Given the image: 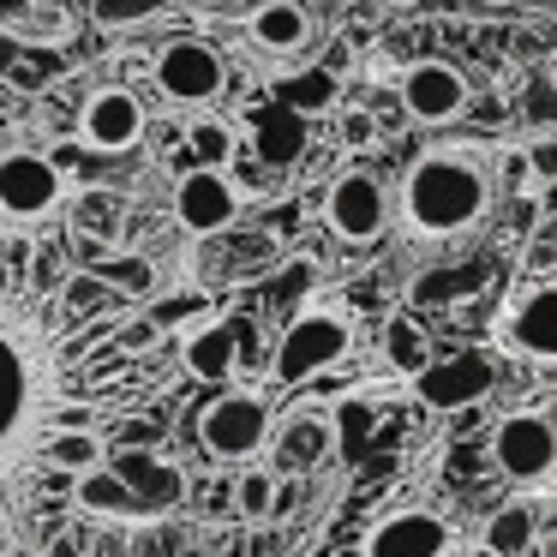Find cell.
Listing matches in <instances>:
<instances>
[{
  "instance_id": "1",
  "label": "cell",
  "mask_w": 557,
  "mask_h": 557,
  "mask_svg": "<svg viewBox=\"0 0 557 557\" xmlns=\"http://www.w3.org/2000/svg\"><path fill=\"white\" fill-rule=\"evenodd\" d=\"M150 324L114 282L0 228V509L30 540L61 528L102 437L150 396Z\"/></svg>"
},
{
  "instance_id": "2",
  "label": "cell",
  "mask_w": 557,
  "mask_h": 557,
  "mask_svg": "<svg viewBox=\"0 0 557 557\" xmlns=\"http://www.w3.org/2000/svg\"><path fill=\"white\" fill-rule=\"evenodd\" d=\"M401 234L408 246L468 240L492 216V162L468 145H432L401 174Z\"/></svg>"
},
{
  "instance_id": "3",
  "label": "cell",
  "mask_w": 557,
  "mask_h": 557,
  "mask_svg": "<svg viewBox=\"0 0 557 557\" xmlns=\"http://www.w3.org/2000/svg\"><path fill=\"white\" fill-rule=\"evenodd\" d=\"M342 354H348V318L336 306H306V312H294V324L276 342V384L282 389L306 384V377L330 372Z\"/></svg>"
},
{
  "instance_id": "4",
  "label": "cell",
  "mask_w": 557,
  "mask_h": 557,
  "mask_svg": "<svg viewBox=\"0 0 557 557\" xmlns=\"http://www.w3.org/2000/svg\"><path fill=\"white\" fill-rule=\"evenodd\" d=\"M270 425H276L270 420V401L258 389H234V396L205 408L198 437H205V456H216V461H252L270 444Z\"/></svg>"
},
{
  "instance_id": "5",
  "label": "cell",
  "mask_w": 557,
  "mask_h": 557,
  "mask_svg": "<svg viewBox=\"0 0 557 557\" xmlns=\"http://www.w3.org/2000/svg\"><path fill=\"white\" fill-rule=\"evenodd\" d=\"M492 461L521 485H540L557 473V425L545 413H509L492 432Z\"/></svg>"
},
{
  "instance_id": "6",
  "label": "cell",
  "mask_w": 557,
  "mask_h": 557,
  "mask_svg": "<svg viewBox=\"0 0 557 557\" xmlns=\"http://www.w3.org/2000/svg\"><path fill=\"white\" fill-rule=\"evenodd\" d=\"M228 85V61H222L210 42H169L157 54V90L169 102H186V109H205V102L222 97Z\"/></svg>"
},
{
  "instance_id": "7",
  "label": "cell",
  "mask_w": 557,
  "mask_h": 557,
  "mask_svg": "<svg viewBox=\"0 0 557 557\" xmlns=\"http://www.w3.org/2000/svg\"><path fill=\"white\" fill-rule=\"evenodd\" d=\"M61 205V162L37 150H7L0 157V210L13 222H37Z\"/></svg>"
},
{
  "instance_id": "8",
  "label": "cell",
  "mask_w": 557,
  "mask_h": 557,
  "mask_svg": "<svg viewBox=\"0 0 557 557\" xmlns=\"http://www.w3.org/2000/svg\"><path fill=\"white\" fill-rule=\"evenodd\" d=\"M504 336L521 360L557 366V282H533L516 294V306H504Z\"/></svg>"
},
{
  "instance_id": "9",
  "label": "cell",
  "mask_w": 557,
  "mask_h": 557,
  "mask_svg": "<svg viewBox=\"0 0 557 557\" xmlns=\"http://www.w3.org/2000/svg\"><path fill=\"white\" fill-rule=\"evenodd\" d=\"M497 384V360L485 348H461L456 360L444 366H425L420 384H413V396L425 401V408H468V401L492 396Z\"/></svg>"
},
{
  "instance_id": "10",
  "label": "cell",
  "mask_w": 557,
  "mask_h": 557,
  "mask_svg": "<svg viewBox=\"0 0 557 557\" xmlns=\"http://www.w3.org/2000/svg\"><path fill=\"white\" fill-rule=\"evenodd\" d=\"M324 216H330V228H336L342 240H377V234L389 228L384 181H372V174H342V181L330 186Z\"/></svg>"
},
{
  "instance_id": "11",
  "label": "cell",
  "mask_w": 557,
  "mask_h": 557,
  "mask_svg": "<svg viewBox=\"0 0 557 557\" xmlns=\"http://www.w3.org/2000/svg\"><path fill=\"white\" fill-rule=\"evenodd\" d=\"M234 210H240V193H234V181L222 169H210V162L174 186V216L193 234H222L234 222Z\"/></svg>"
},
{
  "instance_id": "12",
  "label": "cell",
  "mask_w": 557,
  "mask_h": 557,
  "mask_svg": "<svg viewBox=\"0 0 557 557\" xmlns=\"http://www.w3.org/2000/svg\"><path fill=\"white\" fill-rule=\"evenodd\" d=\"M401 109H408L420 126H444V121H456V114L468 109V78H461L456 66H444V61L413 66V73L401 78Z\"/></svg>"
},
{
  "instance_id": "13",
  "label": "cell",
  "mask_w": 557,
  "mask_h": 557,
  "mask_svg": "<svg viewBox=\"0 0 557 557\" xmlns=\"http://www.w3.org/2000/svg\"><path fill=\"white\" fill-rule=\"evenodd\" d=\"M449 528L432 509H401L366 533V557H449Z\"/></svg>"
},
{
  "instance_id": "14",
  "label": "cell",
  "mask_w": 557,
  "mask_h": 557,
  "mask_svg": "<svg viewBox=\"0 0 557 557\" xmlns=\"http://www.w3.org/2000/svg\"><path fill=\"white\" fill-rule=\"evenodd\" d=\"M145 133V109L133 90H97L85 102V145L90 150H126Z\"/></svg>"
},
{
  "instance_id": "15",
  "label": "cell",
  "mask_w": 557,
  "mask_h": 557,
  "mask_svg": "<svg viewBox=\"0 0 557 557\" xmlns=\"http://www.w3.org/2000/svg\"><path fill=\"white\" fill-rule=\"evenodd\" d=\"M306 138H312V126H306L300 109H288V102L252 109V150L270 162V169H288L294 157H306Z\"/></svg>"
},
{
  "instance_id": "16",
  "label": "cell",
  "mask_w": 557,
  "mask_h": 557,
  "mask_svg": "<svg viewBox=\"0 0 557 557\" xmlns=\"http://www.w3.org/2000/svg\"><path fill=\"white\" fill-rule=\"evenodd\" d=\"M252 37H258V49H270V54H294L312 37V18H306V7H294V0H264L252 13Z\"/></svg>"
},
{
  "instance_id": "17",
  "label": "cell",
  "mask_w": 557,
  "mask_h": 557,
  "mask_svg": "<svg viewBox=\"0 0 557 557\" xmlns=\"http://www.w3.org/2000/svg\"><path fill=\"white\" fill-rule=\"evenodd\" d=\"M181 360H186V372L193 377H205V384H222V377H234V330H222V324H205V330H193L186 336V348H181Z\"/></svg>"
},
{
  "instance_id": "18",
  "label": "cell",
  "mask_w": 557,
  "mask_h": 557,
  "mask_svg": "<svg viewBox=\"0 0 557 557\" xmlns=\"http://www.w3.org/2000/svg\"><path fill=\"white\" fill-rule=\"evenodd\" d=\"M78 504L85 509H102V516H133V509H145L133 497V485L121 480V473H109V468H90V473H78Z\"/></svg>"
},
{
  "instance_id": "19",
  "label": "cell",
  "mask_w": 557,
  "mask_h": 557,
  "mask_svg": "<svg viewBox=\"0 0 557 557\" xmlns=\"http://www.w3.org/2000/svg\"><path fill=\"white\" fill-rule=\"evenodd\" d=\"M372 425H377L372 401H366L360 389H348V396L336 401V444H342V456H360L366 437H372Z\"/></svg>"
},
{
  "instance_id": "20",
  "label": "cell",
  "mask_w": 557,
  "mask_h": 557,
  "mask_svg": "<svg viewBox=\"0 0 557 557\" xmlns=\"http://www.w3.org/2000/svg\"><path fill=\"white\" fill-rule=\"evenodd\" d=\"M384 354L401 366V372H425V330L413 324V318H389V330H384Z\"/></svg>"
},
{
  "instance_id": "21",
  "label": "cell",
  "mask_w": 557,
  "mask_h": 557,
  "mask_svg": "<svg viewBox=\"0 0 557 557\" xmlns=\"http://www.w3.org/2000/svg\"><path fill=\"white\" fill-rule=\"evenodd\" d=\"M533 533H540V521H533V509L528 504H509V509H497L492 521H485V540L480 545H497V552H516V545H528Z\"/></svg>"
},
{
  "instance_id": "22",
  "label": "cell",
  "mask_w": 557,
  "mask_h": 557,
  "mask_svg": "<svg viewBox=\"0 0 557 557\" xmlns=\"http://www.w3.org/2000/svg\"><path fill=\"white\" fill-rule=\"evenodd\" d=\"M234 492H240V516H246V521H270L282 485H276V473H270V468H252L240 485H234Z\"/></svg>"
},
{
  "instance_id": "23",
  "label": "cell",
  "mask_w": 557,
  "mask_h": 557,
  "mask_svg": "<svg viewBox=\"0 0 557 557\" xmlns=\"http://www.w3.org/2000/svg\"><path fill=\"white\" fill-rule=\"evenodd\" d=\"M193 157L210 162V169H222V162L234 157V133H228L222 121H198V126H193Z\"/></svg>"
},
{
  "instance_id": "24",
  "label": "cell",
  "mask_w": 557,
  "mask_h": 557,
  "mask_svg": "<svg viewBox=\"0 0 557 557\" xmlns=\"http://www.w3.org/2000/svg\"><path fill=\"white\" fill-rule=\"evenodd\" d=\"M449 557H557V516L540 521V533H533L528 545H516V552H497V545H473V552H449Z\"/></svg>"
},
{
  "instance_id": "25",
  "label": "cell",
  "mask_w": 557,
  "mask_h": 557,
  "mask_svg": "<svg viewBox=\"0 0 557 557\" xmlns=\"http://www.w3.org/2000/svg\"><path fill=\"white\" fill-rule=\"evenodd\" d=\"M372 138H377V121H372V114H366V109H342V145H348V150H366Z\"/></svg>"
},
{
  "instance_id": "26",
  "label": "cell",
  "mask_w": 557,
  "mask_h": 557,
  "mask_svg": "<svg viewBox=\"0 0 557 557\" xmlns=\"http://www.w3.org/2000/svg\"><path fill=\"white\" fill-rule=\"evenodd\" d=\"M97 13H102V25H126V18H150L157 0H102Z\"/></svg>"
},
{
  "instance_id": "27",
  "label": "cell",
  "mask_w": 557,
  "mask_h": 557,
  "mask_svg": "<svg viewBox=\"0 0 557 557\" xmlns=\"http://www.w3.org/2000/svg\"><path fill=\"white\" fill-rule=\"evenodd\" d=\"M528 162H533V174H557V145H533Z\"/></svg>"
},
{
  "instance_id": "28",
  "label": "cell",
  "mask_w": 557,
  "mask_h": 557,
  "mask_svg": "<svg viewBox=\"0 0 557 557\" xmlns=\"http://www.w3.org/2000/svg\"><path fill=\"white\" fill-rule=\"evenodd\" d=\"M181 557H216V552H210V545H193V552H181Z\"/></svg>"
},
{
  "instance_id": "29",
  "label": "cell",
  "mask_w": 557,
  "mask_h": 557,
  "mask_svg": "<svg viewBox=\"0 0 557 557\" xmlns=\"http://www.w3.org/2000/svg\"><path fill=\"white\" fill-rule=\"evenodd\" d=\"M552 85H557V61H552Z\"/></svg>"
},
{
  "instance_id": "30",
  "label": "cell",
  "mask_w": 557,
  "mask_h": 557,
  "mask_svg": "<svg viewBox=\"0 0 557 557\" xmlns=\"http://www.w3.org/2000/svg\"><path fill=\"white\" fill-rule=\"evenodd\" d=\"M552 121H557V97H552Z\"/></svg>"
}]
</instances>
